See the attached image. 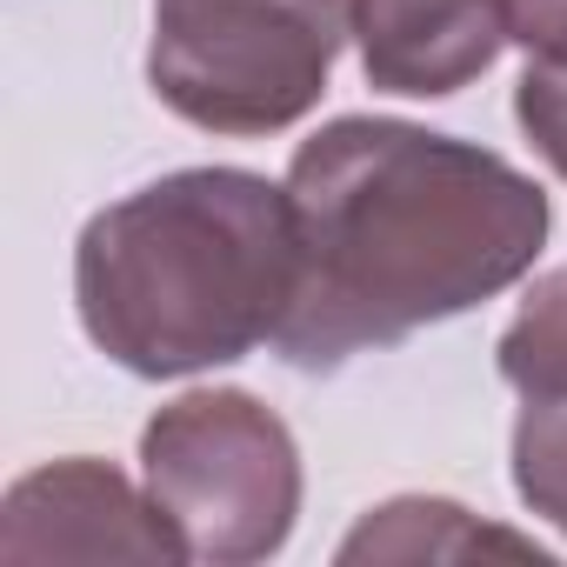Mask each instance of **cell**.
<instances>
[{
	"mask_svg": "<svg viewBox=\"0 0 567 567\" xmlns=\"http://www.w3.org/2000/svg\"><path fill=\"white\" fill-rule=\"evenodd\" d=\"M301 288L274 354L334 374L494 301L547 247V194L501 154L408 121H328L295 147Z\"/></svg>",
	"mask_w": 567,
	"mask_h": 567,
	"instance_id": "6da1fadb",
	"label": "cell"
},
{
	"mask_svg": "<svg viewBox=\"0 0 567 567\" xmlns=\"http://www.w3.org/2000/svg\"><path fill=\"white\" fill-rule=\"evenodd\" d=\"M295 288V200L247 167L161 174L101 207L74 247L81 328L141 381H181L254 354L280 334Z\"/></svg>",
	"mask_w": 567,
	"mask_h": 567,
	"instance_id": "7a4b0ae2",
	"label": "cell"
},
{
	"mask_svg": "<svg viewBox=\"0 0 567 567\" xmlns=\"http://www.w3.org/2000/svg\"><path fill=\"white\" fill-rule=\"evenodd\" d=\"M361 0H154L147 81L207 134H280L321 94Z\"/></svg>",
	"mask_w": 567,
	"mask_h": 567,
	"instance_id": "3957f363",
	"label": "cell"
},
{
	"mask_svg": "<svg viewBox=\"0 0 567 567\" xmlns=\"http://www.w3.org/2000/svg\"><path fill=\"white\" fill-rule=\"evenodd\" d=\"M141 474L187 560L247 567L288 547L301 514V447L274 408L240 388L167 401L141 427Z\"/></svg>",
	"mask_w": 567,
	"mask_h": 567,
	"instance_id": "277c9868",
	"label": "cell"
},
{
	"mask_svg": "<svg viewBox=\"0 0 567 567\" xmlns=\"http://www.w3.org/2000/svg\"><path fill=\"white\" fill-rule=\"evenodd\" d=\"M48 560H187V540L107 461H54L34 467L0 501V567Z\"/></svg>",
	"mask_w": 567,
	"mask_h": 567,
	"instance_id": "5b68a950",
	"label": "cell"
},
{
	"mask_svg": "<svg viewBox=\"0 0 567 567\" xmlns=\"http://www.w3.org/2000/svg\"><path fill=\"white\" fill-rule=\"evenodd\" d=\"M501 381L520 394L514 414V487L567 534V267L540 274L501 334Z\"/></svg>",
	"mask_w": 567,
	"mask_h": 567,
	"instance_id": "8992f818",
	"label": "cell"
},
{
	"mask_svg": "<svg viewBox=\"0 0 567 567\" xmlns=\"http://www.w3.org/2000/svg\"><path fill=\"white\" fill-rule=\"evenodd\" d=\"M354 41H361V74L381 94H408V101L461 94L507 48V34L474 0H361Z\"/></svg>",
	"mask_w": 567,
	"mask_h": 567,
	"instance_id": "52a82bcc",
	"label": "cell"
},
{
	"mask_svg": "<svg viewBox=\"0 0 567 567\" xmlns=\"http://www.w3.org/2000/svg\"><path fill=\"white\" fill-rule=\"evenodd\" d=\"M481 554H507V560H534V567L547 560L527 534L487 527L467 507L427 501V494H408V501L374 507L341 540V567H361V560H481Z\"/></svg>",
	"mask_w": 567,
	"mask_h": 567,
	"instance_id": "ba28073f",
	"label": "cell"
},
{
	"mask_svg": "<svg viewBox=\"0 0 567 567\" xmlns=\"http://www.w3.org/2000/svg\"><path fill=\"white\" fill-rule=\"evenodd\" d=\"M514 121L527 147L567 181V61H527V74L514 81Z\"/></svg>",
	"mask_w": 567,
	"mask_h": 567,
	"instance_id": "9c48e42d",
	"label": "cell"
},
{
	"mask_svg": "<svg viewBox=\"0 0 567 567\" xmlns=\"http://www.w3.org/2000/svg\"><path fill=\"white\" fill-rule=\"evenodd\" d=\"M474 8L527 48V61H567V0H474Z\"/></svg>",
	"mask_w": 567,
	"mask_h": 567,
	"instance_id": "30bf717a",
	"label": "cell"
}]
</instances>
